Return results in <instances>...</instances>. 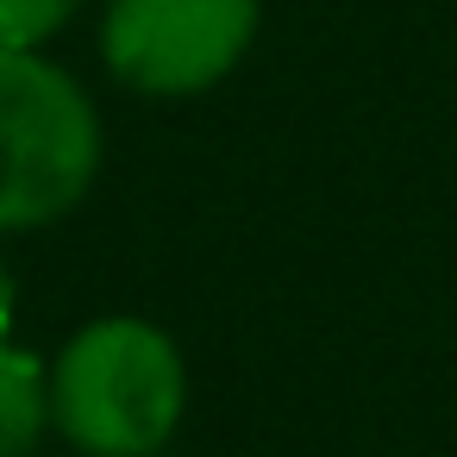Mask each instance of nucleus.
I'll return each instance as SVG.
<instances>
[{
    "mask_svg": "<svg viewBox=\"0 0 457 457\" xmlns=\"http://www.w3.org/2000/svg\"><path fill=\"white\" fill-rule=\"evenodd\" d=\"M182 357L145 320L82 326L51 370V420L88 457H151L182 420Z\"/></svg>",
    "mask_w": 457,
    "mask_h": 457,
    "instance_id": "obj_1",
    "label": "nucleus"
},
{
    "mask_svg": "<svg viewBox=\"0 0 457 457\" xmlns=\"http://www.w3.org/2000/svg\"><path fill=\"white\" fill-rule=\"evenodd\" d=\"M101 163V120L76 76L38 51H0V232L63 220Z\"/></svg>",
    "mask_w": 457,
    "mask_h": 457,
    "instance_id": "obj_2",
    "label": "nucleus"
},
{
    "mask_svg": "<svg viewBox=\"0 0 457 457\" xmlns=\"http://www.w3.org/2000/svg\"><path fill=\"white\" fill-rule=\"evenodd\" d=\"M257 32V0H107V63L138 95L213 88Z\"/></svg>",
    "mask_w": 457,
    "mask_h": 457,
    "instance_id": "obj_3",
    "label": "nucleus"
},
{
    "mask_svg": "<svg viewBox=\"0 0 457 457\" xmlns=\"http://www.w3.org/2000/svg\"><path fill=\"white\" fill-rule=\"evenodd\" d=\"M51 426V376L32 351L0 345V457H32Z\"/></svg>",
    "mask_w": 457,
    "mask_h": 457,
    "instance_id": "obj_4",
    "label": "nucleus"
},
{
    "mask_svg": "<svg viewBox=\"0 0 457 457\" xmlns=\"http://www.w3.org/2000/svg\"><path fill=\"white\" fill-rule=\"evenodd\" d=\"M82 0H0V51H38L51 32L70 26Z\"/></svg>",
    "mask_w": 457,
    "mask_h": 457,
    "instance_id": "obj_5",
    "label": "nucleus"
},
{
    "mask_svg": "<svg viewBox=\"0 0 457 457\" xmlns=\"http://www.w3.org/2000/svg\"><path fill=\"white\" fill-rule=\"evenodd\" d=\"M7 320H13V282H7V263H0V338H7Z\"/></svg>",
    "mask_w": 457,
    "mask_h": 457,
    "instance_id": "obj_6",
    "label": "nucleus"
},
{
    "mask_svg": "<svg viewBox=\"0 0 457 457\" xmlns=\"http://www.w3.org/2000/svg\"><path fill=\"white\" fill-rule=\"evenodd\" d=\"M82 457H88V451H82Z\"/></svg>",
    "mask_w": 457,
    "mask_h": 457,
    "instance_id": "obj_7",
    "label": "nucleus"
}]
</instances>
